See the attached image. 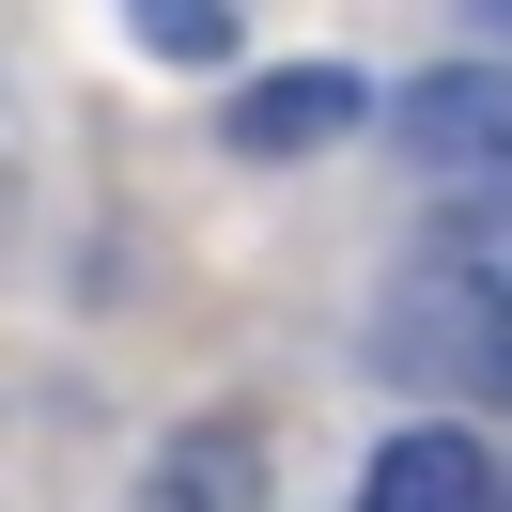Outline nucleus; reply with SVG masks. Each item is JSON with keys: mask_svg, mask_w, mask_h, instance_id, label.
<instances>
[{"mask_svg": "<svg viewBox=\"0 0 512 512\" xmlns=\"http://www.w3.org/2000/svg\"><path fill=\"white\" fill-rule=\"evenodd\" d=\"M140 512H264V435L249 419H171L156 450H140Z\"/></svg>", "mask_w": 512, "mask_h": 512, "instance_id": "20e7f679", "label": "nucleus"}, {"mask_svg": "<svg viewBox=\"0 0 512 512\" xmlns=\"http://www.w3.org/2000/svg\"><path fill=\"white\" fill-rule=\"evenodd\" d=\"M481 32H497V47H512V0H481Z\"/></svg>", "mask_w": 512, "mask_h": 512, "instance_id": "6e6552de", "label": "nucleus"}, {"mask_svg": "<svg viewBox=\"0 0 512 512\" xmlns=\"http://www.w3.org/2000/svg\"><path fill=\"white\" fill-rule=\"evenodd\" d=\"M388 140H404L419 171H450L466 202H512V63H435V78H404Z\"/></svg>", "mask_w": 512, "mask_h": 512, "instance_id": "f03ea898", "label": "nucleus"}, {"mask_svg": "<svg viewBox=\"0 0 512 512\" xmlns=\"http://www.w3.org/2000/svg\"><path fill=\"white\" fill-rule=\"evenodd\" d=\"M0 218H16V94H0Z\"/></svg>", "mask_w": 512, "mask_h": 512, "instance_id": "0eeeda50", "label": "nucleus"}, {"mask_svg": "<svg viewBox=\"0 0 512 512\" xmlns=\"http://www.w3.org/2000/svg\"><path fill=\"white\" fill-rule=\"evenodd\" d=\"M125 32L156 47V63H233V32H249V0H125Z\"/></svg>", "mask_w": 512, "mask_h": 512, "instance_id": "423d86ee", "label": "nucleus"}, {"mask_svg": "<svg viewBox=\"0 0 512 512\" xmlns=\"http://www.w3.org/2000/svg\"><path fill=\"white\" fill-rule=\"evenodd\" d=\"M481 512H512V481H497V497H481Z\"/></svg>", "mask_w": 512, "mask_h": 512, "instance_id": "1a4fd4ad", "label": "nucleus"}, {"mask_svg": "<svg viewBox=\"0 0 512 512\" xmlns=\"http://www.w3.org/2000/svg\"><path fill=\"white\" fill-rule=\"evenodd\" d=\"M342 125H373V78L357 63H264V78H233V125L218 140L280 171V156H326Z\"/></svg>", "mask_w": 512, "mask_h": 512, "instance_id": "7ed1b4c3", "label": "nucleus"}, {"mask_svg": "<svg viewBox=\"0 0 512 512\" xmlns=\"http://www.w3.org/2000/svg\"><path fill=\"white\" fill-rule=\"evenodd\" d=\"M497 497V466H481L466 419H404V435L357 466V512H481Z\"/></svg>", "mask_w": 512, "mask_h": 512, "instance_id": "39448f33", "label": "nucleus"}, {"mask_svg": "<svg viewBox=\"0 0 512 512\" xmlns=\"http://www.w3.org/2000/svg\"><path fill=\"white\" fill-rule=\"evenodd\" d=\"M357 357H373L388 388H435V404H512V311H481L435 264H404V280L357 311Z\"/></svg>", "mask_w": 512, "mask_h": 512, "instance_id": "f257e3e1", "label": "nucleus"}]
</instances>
